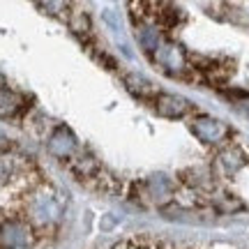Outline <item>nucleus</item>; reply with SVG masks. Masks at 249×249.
Here are the masks:
<instances>
[{
    "label": "nucleus",
    "instance_id": "obj_1",
    "mask_svg": "<svg viewBox=\"0 0 249 249\" xmlns=\"http://www.w3.org/2000/svg\"><path fill=\"white\" fill-rule=\"evenodd\" d=\"M0 245L7 249H26L30 245V229L18 219L5 222L0 226Z\"/></svg>",
    "mask_w": 249,
    "mask_h": 249
},
{
    "label": "nucleus",
    "instance_id": "obj_2",
    "mask_svg": "<svg viewBox=\"0 0 249 249\" xmlns=\"http://www.w3.org/2000/svg\"><path fill=\"white\" fill-rule=\"evenodd\" d=\"M49 150H51V155L58 157V160H71V157L79 152V143H76L74 134H71L67 127H58V129L51 134Z\"/></svg>",
    "mask_w": 249,
    "mask_h": 249
},
{
    "label": "nucleus",
    "instance_id": "obj_3",
    "mask_svg": "<svg viewBox=\"0 0 249 249\" xmlns=\"http://www.w3.org/2000/svg\"><path fill=\"white\" fill-rule=\"evenodd\" d=\"M74 176L81 180H92L99 176V161L95 160V155L88 150H79L70 161Z\"/></svg>",
    "mask_w": 249,
    "mask_h": 249
},
{
    "label": "nucleus",
    "instance_id": "obj_4",
    "mask_svg": "<svg viewBox=\"0 0 249 249\" xmlns=\"http://www.w3.org/2000/svg\"><path fill=\"white\" fill-rule=\"evenodd\" d=\"M26 108H28V104L23 95H18L14 90L0 86V118H5V120L7 118H18Z\"/></svg>",
    "mask_w": 249,
    "mask_h": 249
},
{
    "label": "nucleus",
    "instance_id": "obj_5",
    "mask_svg": "<svg viewBox=\"0 0 249 249\" xmlns=\"http://www.w3.org/2000/svg\"><path fill=\"white\" fill-rule=\"evenodd\" d=\"M155 104H157V111L164 118H182L189 111V102L187 99L178 97V95H166V92L157 95Z\"/></svg>",
    "mask_w": 249,
    "mask_h": 249
},
{
    "label": "nucleus",
    "instance_id": "obj_6",
    "mask_svg": "<svg viewBox=\"0 0 249 249\" xmlns=\"http://www.w3.org/2000/svg\"><path fill=\"white\" fill-rule=\"evenodd\" d=\"M192 132L201 139V141H208V143H217L224 139V134H226V127L222 123H217L213 118H198L194 120L192 124Z\"/></svg>",
    "mask_w": 249,
    "mask_h": 249
},
{
    "label": "nucleus",
    "instance_id": "obj_7",
    "mask_svg": "<svg viewBox=\"0 0 249 249\" xmlns=\"http://www.w3.org/2000/svg\"><path fill=\"white\" fill-rule=\"evenodd\" d=\"M70 28L74 30V35L83 39V44H88V39L92 37V26H90V17L86 12H74L70 17Z\"/></svg>",
    "mask_w": 249,
    "mask_h": 249
},
{
    "label": "nucleus",
    "instance_id": "obj_8",
    "mask_svg": "<svg viewBox=\"0 0 249 249\" xmlns=\"http://www.w3.org/2000/svg\"><path fill=\"white\" fill-rule=\"evenodd\" d=\"M124 86H127V90L132 92V95H136V97H148L152 92V86L148 79H143L141 74H124Z\"/></svg>",
    "mask_w": 249,
    "mask_h": 249
},
{
    "label": "nucleus",
    "instance_id": "obj_9",
    "mask_svg": "<svg viewBox=\"0 0 249 249\" xmlns=\"http://www.w3.org/2000/svg\"><path fill=\"white\" fill-rule=\"evenodd\" d=\"M157 62L164 70H180L182 67V55L173 46H160L157 49Z\"/></svg>",
    "mask_w": 249,
    "mask_h": 249
},
{
    "label": "nucleus",
    "instance_id": "obj_10",
    "mask_svg": "<svg viewBox=\"0 0 249 249\" xmlns=\"http://www.w3.org/2000/svg\"><path fill=\"white\" fill-rule=\"evenodd\" d=\"M219 161L222 164H226V169L229 171H235V169H240L242 164H245V160H242V155L235 148H231V150H226L222 152V157H219Z\"/></svg>",
    "mask_w": 249,
    "mask_h": 249
}]
</instances>
